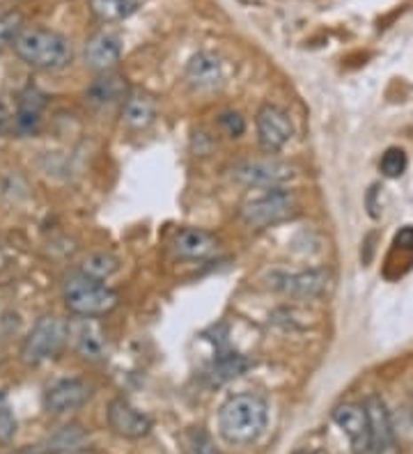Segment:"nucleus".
<instances>
[{"label":"nucleus","mask_w":413,"mask_h":454,"mask_svg":"<svg viewBox=\"0 0 413 454\" xmlns=\"http://www.w3.org/2000/svg\"><path fill=\"white\" fill-rule=\"evenodd\" d=\"M266 422H269V409L265 399L258 395H232L218 409L220 436L232 445L255 443L265 434Z\"/></svg>","instance_id":"1"},{"label":"nucleus","mask_w":413,"mask_h":454,"mask_svg":"<svg viewBox=\"0 0 413 454\" xmlns=\"http://www.w3.org/2000/svg\"><path fill=\"white\" fill-rule=\"evenodd\" d=\"M12 49L39 72H60L74 58L72 42L49 28H21L12 39Z\"/></svg>","instance_id":"2"},{"label":"nucleus","mask_w":413,"mask_h":454,"mask_svg":"<svg viewBox=\"0 0 413 454\" xmlns=\"http://www.w3.org/2000/svg\"><path fill=\"white\" fill-rule=\"evenodd\" d=\"M65 305L67 310L76 317H99L117 308L120 296L115 289L106 287V283L83 276L81 271L74 273L65 280Z\"/></svg>","instance_id":"3"},{"label":"nucleus","mask_w":413,"mask_h":454,"mask_svg":"<svg viewBox=\"0 0 413 454\" xmlns=\"http://www.w3.org/2000/svg\"><path fill=\"white\" fill-rule=\"evenodd\" d=\"M69 342V324L58 315H44L37 319L28 338L23 340L21 358L28 365H39L46 360H53L62 354Z\"/></svg>","instance_id":"4"},{"label":"nucleus","mask_w":413,"mask_h":454,"mask_svg":"<svg viewBox=\"0 0 413 454\" xmlns=\"http://www.w3.org/2000/svg\"><path fill=\"white\" fill-rule=\"evenodd\" d=\"M298 205L294 193L285 189H269L259 198L248 200L242 207L239 216L253 230H265V227L278 225V223L287 221V218L297 216Z\"/></svg>","instance_id":"5"},{"label":"nucleus","mask_w":413,"mask_h":454,"mask_svg":"<svg viewBox=\"0 0 413 454\" xmlns=\"http://www.w3.org/2000/svg\"><path fill=\"white\" fill-rule=\"evenodd\" d=\"M258 140L259 147L266 152V154H275L281 152L294 136L292 120L282 111L281 106L265 104L258 111Z\"/></svg>","instance_id":"6"},{"label":"nucleus","mask_w":413,"mask_h":454,"mask_svg":"<svg viewBox=\"0 0 413 454\" xmlns=\"http://www.w3.org/2000/svg\"><path fill=\"white\" fill-rule=\"evenodd\" d=\"M234 179L246 186L258 189H278L294 177V168L275 159H258V161H243L232 170Z\"/></svg>","instance_id":"7"},{"label":"nucleus","mask_w":413,"mask_h":454,"mask_svg":"<svg viewBox=\"0 0 413 454\" xmlns=\"http://www.w3.org/2000/svg\"><path fill=\"white\" fill-rule=\"evenodd\" d=\"M92 397V386L83 379H62L49 386L44 393V409L51 416H62L81 409Z\"/></svg>","instance_id":"8"},{"label":"nucleus","mask_w":413,"mask_h":454,"mask_svg":"<svg viewBox=\"0 0 413 454\" xmlns=\"http://www.w3.org/2000/svg\"><path fill=\"white\" fill-rule=\"evenodd\" d=\"M106 418H108V427L117 436L122 438H145L152 432V418L147 413H143L140 409H136L133 404H129L127 399H113L106 411Z\"/></svg>","instance_id":"9"},{"label":"nucleus","mask_w":413,"mask_h":454,"mask_svg":"<svg viewBox=\"0 0 413 454\" xmlns=\"http://www.w3.org/2000/svg\"><path fill=\"white\" fill-rule=\"evenodd\" d=\"M333 420L347 434L352 441L353 454H375L372 448V434H369V420L365 406L361 404H342L333 411Z\"/></svg>","instance_id":"10"},{"label":"nucleus","mask_w":413,"mask_h":454,"mask_svg":"<svg viewBox=\"0 0 413 454\" xmlns=\"http://www.w3.org/2000/svg\"><path fill=\"white\" fill-rule=\"evenodd\" d=\"M278 292L292 299H317L329 289V273L326 271H301V273H275L271 278Z\"/></svg>","instance_id":"11"},{"label":"nucleus","mask_w":413,"mask_h":454,"mask_svg":"<svg viewBox=\"0 0 413 454\" xmlns=\"http://www.w3.org/2000/svg\"><path fill=\"white\" fill-rule=\"evenodd\" d=\"M69 338L74 340L78 354L85 360H104L108 351L106 333L94 317H81L78 322L69 324Z\"/></svg>","instance_id":"12"},{"label":"nucleus","mask_w":413,"mask_h":454,"mask_svg":"<svg viewBox=\"0 0 413 454\" xmlns=\"http://www.w3.org/2000/svg\"><path fill=\"white\" fill-rule=\"evenodd\" d=\"M122 58V39L115 33L92 35L85 44V65L94 72H110Z\"/></svg>","instance_id":"13"},{"label":"nucleus","mask_w":413,"mask_h":454,"mask_svg":"<svg viewBox=\"0 0 413 454\" xmlns=\"http://www.w3.org/2000/svg\"><path fill=\"white\" fill-rule=\"evenodd\" d=\"M363 406L369 420V434H372V448H375V454L393 452V445H395L393 420L388 409H385V404L381 402V397L369 395V397L365 399Z\"/></svg>","instance_id":"14"},{"label":"nucleus","mask_w":413,"mask_h":454,"mask_svg":"<svg viewBox=\"0 0 413 454\" xmlns=\"http://www.w3.org/2000/svg\"><path fill=\"white\" fill-rule=\"evenodd\" d=\"M172 250L182 260H204V257L214 255L218 250V239L207 232V230L187 227L182 232H177L175 241H172Z\"/></svg>","instance_id":"15"},{"label":"nucleus","mask_w":413,"mask_h":454,"mask_svg":"<svg viewBox=\"0 0 413 454\" xmlns=\"http://www.w3.org/2000/svg\"><path fill=\"white\" fill-rule=\"evenodd\" d=\"M129 97V85L127 78L120 74L104 72L88 90H85V101L94 108H108L113 104H124Z\"/></svg>","instance_id":"16"},{"label":"nucleus","mask_w":413,"mask_h":454,"mask_svg":"<svg viewBox=\"0 0 413 454\" xmlns=\"http://www.w3.org/2000/svg\"><path fill=\"white\" fill-rule=\"evenodd\" d=\"M187 81L195 90H216L223 83V65H220L218 58L203 51L188 62Z\"/></svg>","instance_id":"17"},{"label":"nucleus","mask_w":413,"mask_h":454,"mask_svg":"<svg viewBox=\"0 0 413 454\" xmlns=\"http://www.w3.org/2000/svg\"><path fill=\"white\" fill-rule=\"evenodd\" d=\"M250 367H253V360L246 358V356L234 354V351H223V354L216 356V360L207 370V379H210L211 386H223L232 379L242 377L243 372H248Z\"/></svg>","instance_id":"18"},{"label":"nucleus","mask_w":413,"mask_h":454,"mask_svg":"<svg viewBox=\"0 0 413 454\" xmlns=\"http://www.w3.org/2000/svg\"><path fill=\"white\" fill-rule=\"evenodd\" d=\"M46 106V97L35 88H28L21 95L17 115V129L21 133H35L42 122V111Z\"/></svg>","instance_id":"19"},{"label":"nucleus","mask_w":413,"mask_h":454,"mask_svg":"<svg viewBox=\"0 0 413 454\" xmlns=\"http://www.w3.org/2000/svg\"><path fill=\"white\" fill-rule=\"evenodd\" d=\"M156 101L147 95H131L122 106V120L131 129H145L155 122Z\"/></svg>","instance_id":"20"},{"label":"nucleus","mask_w":413,"mask_h":454,"mask_svg":"<svg viewBox=\"0 0 413 454\" xmlns=\"http://www.w3.org/2000/svg\"><path fill=\"white\" fill-rule=\"evenodd\" d=\"M138 10L136 0H90V12L101 23L124 21Z\"/></svg>","instance_id":"21"},{"label":"nucleus","mask_w":413,"mask_h":454,"mask_svg":"<svg viewBox=\"0 0 413 454\" xmlns=\"http://www.w3.org/2000/svg\"><path fill=\"white\" fill-rule=\"evenodd\" d=\"M85 445V432L78 425L62 427L46 443V452L51 454H78Z\"/></svg>","instance_id":"22"},{"label":"nucleus","mask_w":413,"mask_h":454,"mask_svg":"<svg viewBox=\"0 0 413 454\" xmlns=\"http://www.w3.org/2000/svg\"><path fill=\"white\" fill-rule=\"evenodd\" d=\"M120 269V262H117L115 255H110V253H92V255L85 257L81 266V273L83 276L92 278V280H108L113 273H117Z\"/></svg>","instance_id":"23"},{"label":"nucleus","mask_w":413,"mask_h":454,"mask_svg":"<svg viewBox=\"0 0 413 454\" xmlns=\"http://www.w3.org/2000/svg\"><path fill=\"white\" fill-rule=\"evenodd\" d=\"M407 166H409L407 154H404V150H400V147H391V150L381 156V161H379V170L384 172V177H391V179L404 175Z\"/></svg>","instance_id":"24"},{"label":"nucleus","mask_w":413,"mask_h":454,"mask_svg":"<svg viewBox=\"0 0 413 454\" xmlns=\"http://www.w3.org/2000/svg\"><path fill=\"white\" fill-rule=\"evenodd\" d=\"M184 441H187L188 454H220L218 450L214 448V443H211L210 434L204 432L203 427H193L191 432L184 436Z\"/></svg>","instance_id":"25"},{"label":"nucleus","mask_w":413,"mask_h":454,"mask_svg":"<svg viewBox=\"0 0 413 454\" xmlns=\"http://www.w3.org/2000/svg\"><path fill=\"white\" fill-rule=\"evenodd\" d=\"M21 17L14 14V12H5V14H0V49L5 44H12V39L14 35L21 30Z\"/></svg>","instance_id":"26"},{"label":"nucleus","mask_w":413,"mask_h":454,"mask_svg":"<svg viewBox=\"0 0 413 454\" xmlns=\"http://www.w3.org/2000/svg\"><path fill=\"white\" fill-rule=\"evenodd\" d=\"M14 436H17V418H14V413L3 404L0 406V443H12Z\"/></svg>","instance_id":"27"},{"label":"nucleus","mask_w":413,"mask_h":454,"mask_svg":"<svg viewBox=\"0 0 413 454\" xmlns=\"http://www.w3.org/2000/svg\"><path fill=\"white\" fill-rule=\"evenodd\" d=\"M218 122L232 138H239V136L246 131V122H243V117L239 115V113H223Z\"/></svg>","instance_id":"28"},{"label":"nucleus","mask_w":413,"mask_h":454,"mask_svg":"<svg viewBox=\"0 0 413 454\" xmlns=\"http://www.w3.org/2000/svg\"><path fill=\"white\" fill-rule=\"evenodd\" d=\"M7 124H10V115H7V108L3 106V101H0V138L5 136Z\"/></svg>","instance_id":"29"},{"label":"nucleus","mask_w":413,"mask_h":454,"mask_svg":"<svg viewBox=\"0 0 413 454\" xmlns=\"http://www.w3.org/2000/svg\"><path fill=\"white\" fill-rule=\"evenodd\" d=\"M12 454H51V452H46V450H37V448H23Z\"/></svg>","instance_id":"30"},{"label":"nucleus","mask_w":413,"mask_h":454,"mask_svg":"<svg viewBox=\"0 0 413 454\" xmlns=\"http://www.w3.org/2000/svg\"><path fill=\"white\" fill-rule=\"evenodd\" d=\"M298 454H326V452H322V450H303V452Z\"/></svg>","instance_id":"31"}]
</instances>
